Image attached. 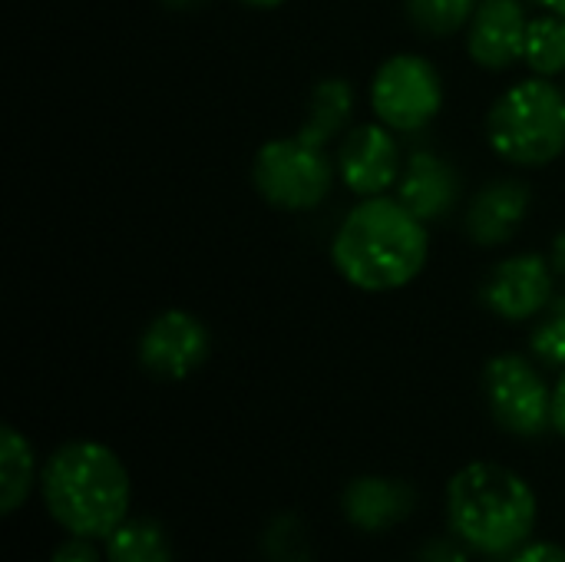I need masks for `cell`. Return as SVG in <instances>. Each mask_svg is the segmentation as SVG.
I'll list each match as a JSON object with an SVG mask.
<instances>
[{
    "label": "cell",
    "mask_w": 565,
    "mask_h": 562,
    "mask_svg": "<svg viewBox=\"0 0 565 562\" xmlns=\"http://www.w3.org/2000/svg\"><path fill=\"white\" fill-rule=\"evenodd\" d=\"M427 222L401 199L371 195L341 222L331 258L334 268L364 291H394L411 285L427 265Z\"/></svg>",
    "instance_id": "obj_1"
},
{
    "label": "cell",
    "mask_w": 565,
    "mask_h": 562,
    "mask_svg": "<svg viewBox=\"0 0 565 562\" xmlns=\"http://www.w3.org/2000/svg\"><path fill=\"white\" fill-rule=\"evenodd\" d=\"M40 494L50 517L73 537L106 540L129 520L132 480L122 460L96 441H70L40 470Z\"/></svg>",
    "instance_id": "obj_2"
},
{
    "label": "cell",
    "mask_w": 565,
    "mask_h": 562,
    "mask_svg": "<svg viewBox=\"0 0 565 562\" xmlns=\"http://www.w3.org/2000/svg\"><path fill=\"white\" fill-rule=\"evenodd\" d=\"M447 513L460 543L487 556L526 547L536 527V494L500 464H470L447 487Z\"/></svg>",
    "instance_id": "obj_3"
},
{
    "label": "cell",
    "mask_w": 565,
    "mask_h": 562,
    "mask_svg": "<svg viewBox=\"0 0 565 562\" xmlns=\"http://www.w3.org/2000/svg\"><path fill=\"white\" fill-rule=\"evenodd\" d=\"M487 136L507 162H553L565 149V93L546 76L516 83L493 103Z\"/></svg>",
    "instance_id": "obj_4"
},
{
    "label": "cell",
    "mask_w": 565,
    "mask_h": 562,
    "mask_svg": "<svg viewBox=\"0 0 565 562\" xmlns=\"http://www.w3.org/2000/svg\"><path fill=\"white\" fill-rule=\"evenodd\" d=\"M252 179L262 199L278 209L305 212L328 199L334 182V166L324 146H311L301 136L271 139L255 152Z\"/></svg>",
    "instance_id": "obj_5"
},
{
    "label": "cell",
    "mask_w": 565,
    "mask_h": 562,
    "mask_svg": "<svg viewBox=\"0 0 565 562\" xmlns=\"http://www.w3.org/2000/svg\"><path fill=\"white\" fill-rule=\"evenodd\" d=\"M371 106L394 132L424 129L444 106V83L434 63L417 53H397L381 63L371 83Z\"/></svg>",
    "instance_id": "obj_6"
},
{
    "label": "cell",
    "mask_w": 565,
    "mask_h": 562,
    "mask_svg": "<svg viewBox=\"0 0 565 562\" xmlns=\"http://www.w3.org/2000/svg\"><path fill=\"white\" fill-rule=\"evenodd\" d=\"M487 404L497 424L516 437H540L553 424V391L523 354H500L483 371Z\"/></svg>",
    "instance_id": "obj_7"
},
{
    "label": "cell",
    "mask_w": 565,
    "mask_h": 562,
    "mask_svg": "<svg viewBox=\"0 0 565 562\" xmlns=\"http://www.w3.org/2000/svg\"><path fill=\"white\" fill-rule=\"evenodd\" d=\"M209 331L189 311H162L149 321L139 338V361L149 374L166 381H182L199 371L209 358Z\"/></svg>",
    "instance_id": "obj_8"
},
{
    "label": "cell",
    "mask_w": 565,
    "mask_h": 562,
    "mask_svg": "<svg viewBox=\"0 0 565 562\" xmlns=\"http://www.w3.org/2000/svg\"><path fill=\"white\" fill-rule=\"evenodd\" d=\"M553 282L556 272L543 255H513L487 275L480 298L493 315L526 321L553 305Z\"/></svg>",
    "instance_id": "obj_9"
},
{
    "label": "cell",
    "mask_w": 565,
    "mask_h": 562,
    "mask_svg": "<svg viewBox=\"0 0 565 562\" xmlns=\"http://www.w3.org/2000/svg\"><path fill=\"white\" fill-rule=\"evenodd\" d=\"M338 172L351 192L364 199L384 195L404 172L394 129L384 123H367L351 129L338 152Z\"/></svg>",
    "instance_id": "obj_10"
},
{
    "label": "cell",
    "mask_w": 565,
    "mask_h": 562,
    "mask_svg": "<svg viewBox=\"0 0 565 562\" xmlns=\"http://www.w3.org/2000/svg\"><path fill=\"white\" fill-rule=\"evenodd\" d=\"M526 30L530 20L520 0H480L467 33L470 56L487 70H507L523 56Z\"/></svg>",
    "instance_id": "obj_11"
},
{
    "label": "cell",
    "mask_w": 565,
    "mask_h": 562,
    "mask_svg": "<svg viewBox=\"0 0 565 562\" xmlns=\"http://www.w3.org/2000/svg\"><path fill=\"white\" fill-rule=\"evenodd\" d=\"M397 199L420 219H444L460 199V172L437 152H414L407 169L401 172Z\"/></svg>",
    "instance_id": "obj_12"
},
{
    "label": "cell",
    "mask_w": 565,
    "mask_h": 562,
    "mask_svg": "<svg viewBox=\"0 0 565 562\" xmlns=\"http://www.w3.org/2000/svg\"><path fill=\"white\" fill-rule=\"evenodd\" d=\"M530 212V189L516 179L490 182L477 192L467 212V232L477 245H503L516 235Z\"/></svg>",
    "instance_id": "obj_13"
},
{
    "label": "cell",
    "mask_w": 565,
    "mask_h": 562,
    "mask_svg": "<svg viewBox=\"0 0 565 562\" xmlns=\"http://www.w3.org/2000/svg\"><path fill=\"white\" fill-rule=\"evenodd\" d=\"M414 510V490L387 477H358L344 490V513L364 533H384Z\"/></svg>",
    "instance_id": "obj_14"
},
{
    "label": "cell",
    "mask_w": 565,
    "mask_h": 562,
    "mask_svg": "<svg viewBox=\"0 0 565 562\" xmlns=\"http://www.w3.org/2000/svg\"><path fill=\"white\" fill-rule=\"evenodd\" d=\"M354 113V89L348 79H321L311 93V103H308V116H305V126H301V139L311 142V146H328L351 119Z\"/></svg>",
    "instance_id": "obj_15"
},
{
    "label": "cell",
    "mask_w": 565,
    "mask_h": 562,
    "mask_svg": "<svg viewBox=\"0 0 565 562\" xmlns=\"http://www.w3.org/2000/svg\"><path fill=\"white\" fill-rule=\"evenodd\" d=\"M109 562H172V543L156 520H122L106 537Z\"/></svg>",
    "instance_id": "obj_16"
},
{
    "label": "cell",
    "mask_w": 565,
    "mask_h": 562,
    "mask_svg": "<svg viewBox=\"0 0 565 562\" xmlns=\"http://www.w3.org/2000/svg\"><path fill=\"white\" fill-rule=\"evenodd\" d=\"M33 484V450L13 427H0V510L13 513L26 503Z\"/></svg>",
    "instance_id": "obj_17"
},
{
    "label": "cell",
    "mask_w": 565,
    "mask_h": 562,
    "mask_svg": "<svg viewBox=\"0 0 565 562\" xmlns=\"http://www.w3.org/2000/svg\"><path fill=\"white\" fill-rule=\"evenodd\" d=\"M523 60L536 76H556L565 70V17L546 13L530 20Z\"/></svg>",
    "instance_id": "obj_18"
},
{
    "label": "cell",
    "mask_w": 565,
    "mask_h": 562,
    "mask_svg": "<svg viewBox=\"0 0 565 562\" xmlns=\"http://www.w3.org/2000/svg\"><path fill=\"white\" fill-rule=\"evenodd\" d=\"M473 10L477 0H407L411 20L430 36H447L460 30L463 23L473 20Z\"/></svg>",
    "instance_id": "obj_19"
},
{
    "label": "cell",
    "mask_w": 565,
    "mask_h": 562,
    "mask_svg": "<svg viewBox=\"0 0 565 562\" xmlns=\"http://www.w3.org/2000/svg\"><path fill=\"white\" fill-rule=\"evenodd\" d=\"M265 553L271 562H308V537L298 517H278L265 533Z\"/></svg>",
    "instance_id": "obj_20"
},
{
    "label": "cell",
    "mask_w": 565,
    "mask_h": 562,
    "mask_svg": "<svg viewBox=\"0 0 565 562\" xmlns=\"http://www.w3.org/2000/svg\"><path fill=\"white\" fill-rule=\"evenodd\" d=\"M533 354L550 368H565V295L553 298L546 321L533 331Z\"/></svg>",
    "instance_id": "obj_21"
},
{
    "label": "cell",
    "mask_w": 565,
    "mask_h": 562,
    "mask_svg": "<svg viewBox=\"0 0 565 562\" xmlns=\"http://www.w3.org/2000/svg\"><path fill=\"white\" fill-rule=\"evenodd\" d=\"M50 562H103V556H99V550H96L86 537H73L70 543H63V547L50 556Z\"/></svg>",
    "instance_id": "obj_22"
},
{
    "label": "cell",
    "mask_w": 565,
    "mask_h": 562,
    "mask_svg": "<svg viewBox=\"0 0 565 562\" xmlns=\"http://www.w3.org/2000/svg\"><path fill=\"white\" fill-rule=\"evenodd\" d=\"M420 562H467V550L454 540H434L420 550Z\"/></svg>",
    "instance_id": "obj_23"
},
{
    "label": "cell",
    "mask_w": 565,
    "mask_h": 562,
    "mask_svg": "<svg viewBox=\"0 0 565 562\" xmlns=\"http://www.w3.org/2000/svg\"><path fill=\"white\" fill-rule=\"evenodd\" d=\"M510 562H565V550L556 543H530L520 547Z\"/></svg>",
    "instance_id": "obj_24"
},
{
    "label": "cell",
    "mask_w": 565,
    "mask_h": 562,
    "mask_svg": "<svg viewBox=\"0 0 565 562\" xmlns=\"http://www.w3.org/2000/svg\"><path fill=\"white\" fill-rule=\"evenodd\" d=\"M553 427L565 437V368L563 374H559L556 391H553Z\"/></svg>",
    "instance_id": "obj_25"
},
{
    "label": "cell",
    "mask_w": 565,
    "mask_h": 562,
    "mask_svg": "<svg viewBox=\"0 0 565 562\" xmlns=\"http://www.w3.org/2000/svg\"><path fill=\"white\" fill-rule=\"evenodd\" d=\"M550 265H553V272H556V275H563V278H565V232H563V235H556V242H553V255H550Z\"/></svg>",
    "instance_id": "obj_26"
},
{
    "label": "cell",
    "mask_w": 565,
    "mask_h": 562,
    "mask_svg": "<svg viewBox=\"0 0 565 562\" xmlns=\"http://www.w3.org/2000/svg\"><path fill=\"white\" fill-rule=\"evenodd\" d=\"M550 13H556V17H565V0H540Z\"/></svg>",
    "instance_id": "obj_27"
},
{
    "label": "cell",
    "mask_w": 565,
    "mask_h": 562,
    "mask_svg": "<svg viewBox=\"0 0 565 562\" xmlns=\"http://www.w3.org/2000/svg\"><path fill=\"white\" fill-rule=\"evenodd\" d=\"M169 7H175V10H182V7H199L202 0H166Z\"/></svg>",
    "instance_id": "obj_28"
},
{
    "label": "cell",
    "mask_w": 565,
    "mask_h": 562,
    "mask_svg": "<svg viewBox=\"0 0 565 562\" xmlns=\"http://www.w3.org/2000/svg\"><path fill=\"white\" fill-rule=\"evenodd\" d=\"M242 3H248V7H278L285 0H242Z\"/></svg>",
    "instance_id": "obj_29"
}]
</instances>
